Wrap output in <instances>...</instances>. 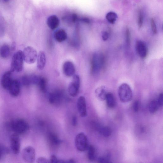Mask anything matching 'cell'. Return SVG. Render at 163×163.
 Returning a JSON list of instances; mask_svg holds the SVG:
<instances>
[{"label":"cell","instance_id":"277c9868","mask_svg":"<svg viewBox=\"0 0 163 163\" xmlns=\"http://www.w3.org/2000/svg\"><path fill=\"white\" fill-rule=\"evenodd\" d=\"M118 93L121 101L123 103L128 102L132 99V93L131 89L127 84H123L120 86Z\"/></svg>","mask_w":163,"mask_h":163},{"label":"cell","instance_id":"60d3db41","mask_svg":"<svg viewBox=\"0 0 163 163\" xmlns=\"http://www.w3.org/2000/svg\"><path fill=\"white\" fill-rule=\"evenodd\" d=\"M16 45L15 42H13L11 46V50L14 51L16 49Z\"/></svg>","mask_w":163,"mask_h":163},{"label":"cell","instance_id":"d590c367","mask_svg":"<svg viewBox=\"0 0 163 163\" xmlns=\"http://www.w3.org/2000/svg\"><path fill=\"white\" fill-rule=\"evenodd\" d=\"M50 161L51 163H61V160H59L55 155H52L51 156Z\"/></svg>","mask_w":163,"mask_h":163},{"label":"cell","instance_id":"f1b7e54d","mask_svg":"<svg viewBox=\"0 0 163 163\" xmlns=\"http://www.w3.org/2000/svg\"><path fill=\"white\" fill-rule=\"evenodd\" d=\"M110 154L107 153L104 156L99 157L98 161L99 163H110Z\"/></svg>","mask_w":163,"mask_h":163},{"label":"cell","instance_id":"6da1fadb","mask_svg":"<svg viewBox=\"0 0 163 163\" xmlns=\"http://www.w3.org/2000/svg\"><path fill=\"white\" fill-rule=\"evenodd\" d=\"M106 59L102 54L95 53L92 57L91 62V72L93 75H95L100 70L104 68Z\"/></svg>","mask_w":163,"mask_h":163},{"label":"cell","instance_id":"d6a6232c","mask_svg":"<svg viewBox=\"0 0 163 163\" xmlns=\"http://www.w3.org/2000/svg\"><path fill=\"white\" fill-rule=\"evenodd\" d=\"M151 25L153 32L155 34H156L157 32V29L155 22L153 18L151 19Z\"/></svg>","mask_w":163,"mask_h":163},{"label":"cell","instance_id":"ab89813d","mask_svg":"<svg viewBox=\"0 0 163 163\" xmlns=\"http://www.w3.org/2000/svg\"><path fill=\"white\" fill-rule=\"evenodd\" d=\"M78 19V17L75 14H72V20L73 22H76Z\"/></svg>","mask_w":163,"mask_h":163},{"label":"cell","instance_id":"9a60e30c","mask_svg":"<svg viewBox=\"0 0 163 163\" xmlns=\"http://www.w3.org/2000/svg\"><path fill=\"white\" fill-rule=\"evenodd\" d=\"M63 97V93L60 91H56L50 93L49 96V101L51 104L60 102Z\"/></svg>","mask_w":163,"mask_h":163},{"label":"cell","instance_id":"7a4b0ae2","mask_svg":"<svg viewBox=\"0 0 163 163\" xmlns=\"http://www.w3.org/2000/svg\"><path fill=\"white\" fill-rule=\"evenodd\" d=\"M24 61L23 51L21 50L17 51L12 57L10 71L12 72L21 71L23 68Z\"/></svg>","mask_w":163,"mask_h":163},{"label":"cell","instance_id":"4316f807","mask_svg":"<svg viewBox=\"0 0 163 163\" xmlns=\"http://www.w3.org/2000/svg\"><path fill=\"white\" fill-rule=\"evenodd\" d=\"M47 81L46 79L41 77L39 82L37 85L40 90L43 92H45L46 90Z\"/></svg>","mask_w":163,"mask_h":163},{"label":"cell","instance_id":"603a6c76","mask_svg":"<svg viewBox=\"0 0 163 163\" xmlns=\"http://www.w3.org/2000/svg\"><path fill=\"white\" fill-rule=\"evenodd\" d=\"M87 156L88 160L90 161H94L96 158V150L94 146L90 145L88 148Z\"/></svg>","mask_w":163,"mask_h":163},{"label":"cell","instance_id":"8992f818","mask_svg":"<svg viewBox=\"0 0 163 163\" xmlns=\"http://www.w3.org/2000/svg\"><path fill=\"white\" fill-rule=\"evenodd\" d=\"M80 80L79 76L74 75L68 87V92L70 96L75 97L78 95L80 87Z\"/></svg>","mask_w":163,"mask_h":163},{"label":"cell","instance_id":"836d02e7","mask_svg":"<svg viewBox=\"0 0 163 163\" xmlns=\"http://www.w3.org/2000/svg\"><path fill=\"white\" fill-rule=\"evenodd\" d=\"M126 41L127 45L129 46L130 42V33L128 28H127L126 30Z\"/></svg>","mask_w":163,"mask_h":163},{"label":"cell","instance_id":"30bf717a","mask_svg":"<svg viewBox=\"0 0 163 163\" xmlns=\"http://www.w3.org/2000/svg\"><path fill=\"white\" fill-rule=\"evenodd\" d=\"M21 84L19 81L13 80L8 90L12 97H16L19 95L21 91Z\"/></svg>","mask_w":163,"mask_h":163},{"label":"cell","instance_id":"d4e9b609","mask_svg":"<svg viewBox=\"0 0 163 163\" xmlns=\"http://www.w3.org/2000/svg\"><path fill=\"white\" fill-rule=\"evenodd\" d=\"M160 107L157 100H153L151 102L149 106V111L151 113H154L158 111Z\"/></svg>","mask_w":163,"mask_h":163},{"label":"cell","instance_id":"484cf974","mask_svg":"<svg viewBox=\"0 0 163 163\" xmlns=\"http://www.w3.org/2000/svg\"><path fill=\"white\" fill-rule=\"evenodd\" d=\"M106 18L111 23L114 24L117 18V14L114 12H109L107 14Z\"/></svg>","mask_w":163,"mask_h":163},{"label":"cell","instance_id":"b9f144b4","mask_svg":"<svg viewBox=\"0 0 163 163\" xmlns=\"http://www.w3.org/2000/svg\"><path fill=\"white\" fill-rule=\"evenodd\" d=\"M4 2L6 3H7L9 2V0H3Z\"/></svg>","mask_w":163,"mask_h":163},{"label":"cell","instance_id":"74e56055","mask_svg":"<svg viewBox=\"0 0 163 163\" xmlns=\"http://www.w3.org/2000/svg\"><path fill=\"white\" fill-rule=\"evenodd\" d=\"M157 101L160 106L161 107L162 106L163 102V95L162 93L160 94Z\"/></svg>","mask_w":163,"mask_h":163},{"label":"cell","instance_id":"83f0119b","mask_svg":"<svg viewBox=\"0 0 163 163\" xmlns=\"http://www.w3.org/2000/svg\"><path fill=\"white\" fill-rule=\"evenodd\" d=\"M49 138L51 142L54 145H57L61 143V141L54 133H50Z\"/></svg>","mask_w":163,"mask_h":163},{"label":"cell","instance_id":"7402d4cb","mask_svg":"<svg viewBox=\"0 0 163 163\" xmlns=\"http://www.w3.org/2000/svg\"><path fill=\"white\" fill-rule=\"evenodd\" d=\"M108 107L110 108H114L116 105V101L113 95L110 93H108L106 99Z\"/></svg>","mask_w":163,"mask_h":163},{"label":"cell","instance_id":"8fae6325","mask_svg":"<svg viewBox=\"0 0 163 163\" xmlns=\"http://www.w3.org/2000/svg\"><path fill=\"white\" fill-rule=\"evenodd\" d=\"M63 70L65 75L67 77L73 76L75 75L76 71L74 65L70 61L64 63L63 65Z\"/></svg>","mask_w":163,"mask_h":163},{"label":"cell","instance_id":"d6986e66","mask_svg":"<svg viewBox=\"0 0 163 163\" xmlns=\"http://www.w3.org/2000/svg\"><path fill=\"white\" fill-rule=\"evenodd\" d=\"M107 93L106 87L103 86L98 88L95 91L96 97L101 101L105 100Z\"/></svg>","mask_w":163,"mask_h":163},{"label":"cell","instance_id":"ba28073f","mask_svg":"<svg viewBox=\"0 0 163 163\" xmlns=\"http://www.w3.org/2000/svg\"><path fill=\"white\" fill-rule=\"evenodd\" d=\"M22 156L24 161L26 162L33 163L35 160V150L32 146H27L23 150L22 152Z\"/></svg>","mask_w":163,"mask_h":163},{"label":"cell","instance_id":"44dd1931","mask_svg":"<svg viewBox=\"0 0 163 163\" xmlns=\"http://www.w3.org/2000/svg\"><path fill=\"white\" fill-rule=\"evenodd\" d=\"M11 50L10 46L8 44H3L0 48V56L3 59L8 57Z\"/></svg>","mask_w":163,"mask_h":163},{"label":"cell","instance_id":"7c38bea8","mask_svg":"<svg viewBox=\"0 0 163 163\" xmlns=\"http://www.w3.org/2000/svg\"><path fill=\"white\" fill-rule=\"evenodd\" d=\"M77 108L80 116L84 117L87 114L86 102L85 98L83 96L80 97L77 100Z\"/></svg>","mask_w":163,"mask_h":163},{"label":"cell","instance_id":"8d00e7d4","mask_svg":"<svg viewBox=\"0 0 163 163\" xmlns=\"http://www.w3.org/2000/svg\"><path fill=\"white\" fill-rule=\"evenodd\" d=\"M109 37V34L107 31L103 32L102 34V38L103 40L106 41L107 40Z\"/></svg>","mask_w":163,"mask_h":163},{"label":"cell","instance_id":"3957f363","mask_svg":"<svg viewBox=\"0 0 163 163\" xmlns=\"http://www.w3.org/2000/svg\"><path fill=\"white\" fill-rule=\"evenodd\" d=\"M9 124L11 129L18 135L24 134L28 130L29 127L27 122L23 119L12 121Z\"/></svg>","mask_w":163,"mask_h":163},{"label":"cell","instance_id":"e0dca14e","mask_svg":"<svg viewBox=\"0 0 163 163\" xmlns=\"http://www.w3.org/2000/svg\"><path fill=\"white\" fill-rule=\"evenodd\" d=\"M47 24L50 28L54 30L59 26L60 24V21L56 16L52 15L48 18Z\"/></svg>","mask_w":163,"mask_h":163},{"label":"cell","instance_id":"e575fe53","mask_svg":"<svg viewBox=\"0 0 163 163\" xmlns=\"http://www.w3.org/2000/svg\"><path fill=\"white\" fill-rule=\"evenodd\" d=\"M37 162L38 163H49L48 160L45 157H40L37 160Z\"/></svg>","mask_w":163,"mask_h":163},{"label":"cell","instance_id":"f35d334b","mask_svg":"<svg viewBox=\"0 0 163 163\" xmlns=\"http://www.w3.org/2000/svg\"><path fill=\"white\" fill-rule=\"evenodd\" d=\"M72 124L74 126H76L77 124V119L76 116H74L72 118Z\"/></svg>","mask_w":163,"mask_h":163},{"label":"cell","instance_id":"ffe728a7","mask_svg":"<svg viewBox=\"0 0 163 163\" xmlns=\"http://www.w3.org/2000/svg\"><path fill=\"white\" fill-rule=\"evenodd\" d=\"M54 38L59 42H62L65 41L67 38L66 31L63 29H59L55 33Z\"/></svg>","mask_w":163,"mask_h":163},{"label":"cell","instance_id":"2e32d148","mask_svg":"<svg viewBox=\"0 0 163 163\" xmlns=\"http://www.w3.org/2000/svg\"><path fill=\"white\" fill-rule=\"evenodd\" d=\"M37 60L38 68L40 70H43L46 64V59L45 53L43 51H40L38 55Z\"/></svg>","mask_w":163,"mask_h":163},{"label":"cell","instance_id":"5b68a950","mask_svg":"<svg viewBox=\"0 0 163 163\" xmlns=\"http://www.w3.org/2000/svg\"><path fill=\"white\" fill-rule=\"evenodd\" d=\"M24 61L29 64L34 63L37 60V53L33 47L27 46L24 49L23 52Z\"/></svg>","mask_w":163,"mask_h":163},{"label":"cell","instance_id":"cb8c5ba5","mask_svg":"<svg viewBox=\"0 0 163 163\" xmlns=\"http://www.w3.org/2000/svg\"><path fill=\"white\" fill-rule=\"evenodd\" d=\"M19 81L21 84L24 86H27L32 84V76H23Z\"/></svg>","mask_w":163,"mask_h":163},{"label":"cell","instance_id":"1f68e13d","mask_svg":"<svg viewBox=\"0 0 163 163\" xmlns=\"http://www.w3.org/2000/svg\"><path fill=\"white\" fill-rule=\"evenodd\" d=\"M132 109L133 111L135 113H137L139 111L140 109V102L138 101H136L133 103Z\"/></svg>","mask_w":163,"mask_h":163},{"label":"cell","instance_id":"4dcf8cb0","mask_svg":"<svg viewBox=\"0 0 163 163\" xmlns=\"http://www.w3.org/2000/svg\"><path fill=\"white\" fill-rule=\"evenodd\" d=\"M143 16L142 12L139 10L138 15V25L139 28H141L143 25Z\"/></svg>","mask_w":163,"mask_h":163},{"label":"cell","instance_id":"52a82bcc","mask_svg":"<svg viewBox=\"0 0 163 163\" xmlns=\"http://www.w3.org/2000/svg\"><path fill=\"white\" fill-rule=\"evenodd\" d=\"M75 144L77 149L79 151L84 152L87 150L88 147V139L84 133H79L76 136Z\"/></svg>","mask_w":163,"mask_h":163},{"label":"cell","instance_id":"5bb4252c","mask_svg":"<svg viewBox=\"0 0 163 163\" xmlns=\"http://www.w3.org/2000/svg\"><path fill=\"white\" fill-rule=\"evenodd\" d=\"M12 72L10 71L6 72L3 75L1 80V85L5 90H8L12 83Z\"/></svg>","mask_w":163,"mask_h":163},{"label":"cell","instance_id":"4fadbf2b","mask_svg":"<svg viewBox=\"0 0 163 163\" xmlns=\"http://www.w3.org/2000/svg\"><path fill=\"white\" fill-rule=\"evenodd\" d=\"M137 52L142 58H145L147 54V48L145 43L141 40L137 41L136 43Z\"/></svg>","mask_w":163,"mask_h":163},{"label":"cell","instance_id":"9c48e42d","mask_svg":"<svg viewBox=\"0 0 163 163\" xmlns=\"http://www.w3.org/2000/svg\"><path fill=\"white\" fill-rule=\"evenodd\" d=\"M11 149L14 154H18L20 151V139L19 135L14 133L10 137Z\"/></svg>","mask_w":163,"mask_h":163},{"label":"cell","instance_id":"f546056e","mask_svg":"<svg viewBox=\"0 0 163 163\" xmlns=\"http://www.w3.org/2000/svg\"><path fill=\"white\" fill-rule=\"evenodd\" d=\"M9 152L7 148L4 146H0V160Z\"/></svg>","mask_w":163,"mask_h":163},{"label":"cell","instance_id":"ac0fdd59","mask_svg":"<svg viewBox=\"0 0 163 163\" xmlns=\"http://www.w3.org/2000/svg\"><path fill=\"white\" fill-rule=\"evenodd\" d=\"M94 127L100 134L105 137H108L112 134L111 129L108 127H103L99 124H94Z\"/></svg>","mask_w":163,"mask_h":163}]
</instances>
